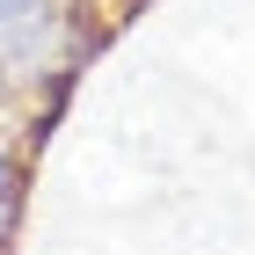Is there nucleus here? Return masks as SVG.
Listing matches in <instances>:
<instances>
[{"label":"nucleus","instance_id":"1","mask_svg":"<svg viewBox=\"0 0 255 255\" xmlns=\"http://www.w3.org/2000/svg\"><path fill=\"white\" fill-rule=\"evenodd\" d=\"M73 80V22L66 0H0V80Z\"/></svg>","mask_w":255,"mask_h":255},{"label":"nucleus","instance_id":"2","mask_svg":"<svg viewBox=\"0 0 255 255\" xmlns=\"http://www.w3.org/2000/svg\"><path fill=\"white\" fill-rule=\"evenodd\" d=\"M15 219H22V168H15V153L0 146V248L15 241Z\"/></svg>","mask_w":255,"mask_h":255}]
</instances>
